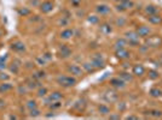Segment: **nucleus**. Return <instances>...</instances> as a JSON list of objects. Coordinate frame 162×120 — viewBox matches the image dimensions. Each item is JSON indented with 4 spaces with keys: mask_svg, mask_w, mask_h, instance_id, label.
Wrapping results in <instances>:
<instances>
[{
    "mask_svg": "<svg viewBox=\"0 0 162 120\" xmlns=\"http://www.w3.org/2000/svg\"><path fill=\"white\" fill-rule=\"evenodd\" d=\"M119 77H120V78H122L125 82H132V80H133V76H132V75H129L128 72H121Z\"/></svg>",
    "mask_w": 162,
    "mask_h": 120,
    "instance_id": "nucleus-27",
    "label": "nucleus"
},
{
    "mask_svg": "<svg viewBox=\"0 0 162 120\" xmlns=\"http://www.w3.org/2000/svg\"><path fill=\"white\" fill-rule=\"evenodd\" d=\"M0 37H2V31H0Z\"/></svg>",
    "mask_w": 162,
    "mask_h": 120,
    "instance_id": "nucleus-51",
    "label": "nucleus"
},
{
    "mask_svg": "<svg viewBox=\"0 0 162 120\" xmlns=\"http://www.w3.org/2000/svg\"><path fill=\"white\" fill-rule=\"evenodd\" d=\"M83 67H84L87 72H95V71H96V69L93 67V65H92V64H89V63H85V64L83 65Z\"/></svg>",
    "mask_w": 162,
    "mask_h": 120,
    "instance_id": "nucleus-35",
    "label": "nucleus"
},
{
    "mask_svg": "<svg viewBox=\"0 0 162 120\" xmlns=\"http://www.w3.org/2000/svg\"><path fill=\"white\" fill-rule=\"evenodd\" d=\"M29 116H30V118H38V116H40V109H39L38 107L30 109V110H29Z\"/></svg>",
    "mask_w": 162,
    "mask_h": 120,
    "instance_id": "nucleus-29",
    "label": "nucleus"
},
{
    "mask_svg": "<svg viewBox=\"0 0 162 120\" xmlns=\"http://www.w3.org/2000/svg\"><path fill=\"white\" fill-rule=\"evenodd\" d=\"M160 63H161V64H162V57H161V59H160Z\"/></svg>",
    "mask_w": 162,
    "mask_h": 120,
    "instance_id": "nucleus-49",
    "label": "nucleus"
},
{
    "mask_svg": "<svg viewBox=\"0 0 162 120\" xmlns=\"http://www.w3.org/2000/svg\"><path fill=\"white\" fill-rule=\"evenodd\" d=\"M115 57L120 60H127L131 57V53L128 52L127 48H120V49H115Z\"/></svg>",
    "mask_w": 162,
    "mask_h": 120,
    "instance_id": "nucleus-8",
    "label": "nucleus"
},
{
    "mask_svg": "<svg viewBox=\"0 0 162 120\" xmlns=\"http://www.w3.org/2000/svg\"><path fill=\"white\" fill-rule=\"evenodd\" d=\"M45 76H46V73H45L44 71H38V72H35L32 77H33L34 79H38V80H39V79H41V78H45Z\"/></svg>",
    "mask_w": 162,
    "mask_h": 120,
    "instance_id": "nucleus-33",
    "label": "nucleus"
},
{
    "mask_svg": "<svg viewBox=\"0 0 162 120\" xmlns=\"http://www.w3.org/2000/svg\"><path fill=\"white\" fill-rule=\"evenodd\" d=\"M32 5H40L39 4V1H38V0H30V1H29Z\"/></svg>",
    "mask_w": 162,
    "mask_h": 120,
    "instance_id": "nucleus-48",
    "label": "nucleus"
},
{
    "mask_svg": "<svg viewBox=\"0 0 162 120\" xmlns=\"http://www.w3.org/2000/svg\"><path fill=\"white\" fill-rule=\"evenodd\" d=\"M6 59H8V54H5V57H0V71L6 69Z\"/></svg>",
    "mask_w": 162,
    "mask_h": 120,
    "instance_id": "nucleus-30",
    "label": "nucleus"
},
{
    "mask_svg": "<svg viewBox=\"0 0 162 120\" xmlns=\"http://www.w3.org/2000/svg\"><path fill=\"white\" fill-rule=\"evenodd\" d=\"M62 98H63V94H62L61 91H53V92H51V94L48 95L47 101L55 102V101H61Z\"/></svg>",
    "mask_w": 162,
    "mask_h": 120,
    "instance_id": "nucleus-16",
    "label": "nucleus"
},
{
    "mask_svg": "<svg viewBox=\"0 0 162 120\" xmlns=\"http://www.w3.org/2000/svg\"><path fill=\"white\" fill-rule=\"evenodd\" d=\"M74 34H75V31H74L73 29L67 28V29H64V30H62V31H61L59 37H61L62 40H70V39L74 36Z\"/></svg>",
    "mask_w": 162,
    "mask_h": 120,
    "instance_id": "nucleus-14",
    "label": "nucleus"
},
{
    "mask_svg": "<svg viewBox=\"0 0 162 120\" xmlns=\"http://www.w3.org/2000/svg\"><path fill=\"white\" fill-rule=\"evenodd\" d=\"M125 39L127 40V42H128L129 46L138 47V46L140 45V37H139V35L137 34L136 30L126 31V33H125Z\"/></svg>",
    "mask_w": 162,
    "mask_h": 120,
    "instance_id": "nucleus-2",
    "label": "nucleus"
},
{
    "mask_svg": "<svg viewBox=\"0 0 162 120\" xmlns=\"http://www.w3.org/2000/svg\"><path fill=\"white\" fill-rule=\"evenodd\" d=\"M136 31H137V34L139 35V37H142V39H146V37L151 34V29H150L149 27H146V25H139V27L136 29Z\"/></svg>",
    "mask_w": 162,
    "mask_h": 120,
    "instance_id": "nucleus-9",
    "label": "nucleus"
},
{
    "mask_svg": "<svg viewBox=\"0 0 162 120\" xmlns=\"http://www.w3.org/2000/svg\"><path fill=\"white\" fill-rule=\"evenodd\" d=\"M126 119H127V120H138L139 118L136 116V115H128V116H126Z\"/></svg>",
    "mask_w": 162,
    "mask_h": 120,
    "instance_id": "nucleus-47",
    "label": "nucleus"
},
{
    "mask_svg": "<svg viewBox=\"0 0 162 120\" xmlns=\"http://www.w3.org/2000/svg\"><path fill=\"white\" fill-rule=\"evenodd\" d=\"M104 98H105V100H107L108 102L113 103V102L117 101L119 96H117V94H116L115 91H110V90H108V91L105 92V95H104Z\"/></svg>",
    "mask_w": 162,
    "mask_h": 120,
    "instance_id": "nucleus-17",
    "label": "nucleus"
},
{
    "mask_svg": "<svg viewBox=\"0 0 162 120\" xmlns=\"http://www.w3.org/2000/svg\"><path fill=\"white\" fill-rule=\"evenodd\" d=\"M148 76H149V79H151V80H156V79L160 77L158 71H156V70H149Z\"/></svg>",
    "mask_w": 162,
    "mask_h": 120,
    "instance_id": "nucleus-26",
    "label": "nucleus"
},
{
    "mask_svg": "<svg viewBox=\"0 0 162 120\" xmlns=\"http://www.w3.org/2000/svg\"><path fill=\"white\" fill-rule=\"evenodd\" d=\"M144 11H145V13H146L148 16H151V15H156V13H158V7L150 4V5H146V6H145Z\"/></svg>",
    "mask_w": 162,
    "mask_h": 120,
    "instance_id": "nucleus-19",
    "label": "nucleus"
},
{
    "mask_svg": "<svg viewBox=\"0 0 162 120\" xmlns=\"http://www.w3.org/2000/svg\"><path fill=\"white\" fill-rule=\"evenodd\" d=\"M149 113H150V115L154 116V118H161V116H162V112L158 110V109H152V110L149 112Z\"/></svg>",
    "mask_w": 162,
    "mask_h": 120,
    "instance_id": "nucleus-36",
    "label": "nucleus"
},
{
    "mask_svg": "<svg viewBox=\"0 0 162 120\" xmlns=\"http://www.w3.org/2000/svg\"><path fill=\"white\" fill-rule=\"evenodd\" d=\"M42 57H44V59H45L46 61H50V60H52V55H51L50 53H45Z\"/></svg>",
    "mask_w": 162,
    "mask_h": 120,
    "instance_id": "nucleus-44",
    "label": "nucleus"
},
{
    "mask_svg": "<svg viewBox=\"0 0 162 120\" xmlns=\"http://www.w3.org/2000/svg\"><path fill=\"white\" fill-rule=\"evenodd\" d=\"M110 11L111 10H110V7L107 4H101V5H97L96 6V12L99 16H107V15L110 13Z\"/></svg>",
    "mask_w": 162,
    "mask_h": 120,
    "instance_id": "nucleus-11",
    "label": "nucleus"
},
{
    "mask_svg": "<svg viewBox=\"0 0 162 120\" xmlns=\"http://www.w3.org/2000/svg\"><path fill=\"white\" fill-rule=\"evenodd\" d=\"M116 11H119V12H123V11H126V10H125V7H123L121 4H117V5H116Z\"/></svg>",
    "mask_w": 162,
    "mask_h": 120,
    "instance_id": "nucleus-45",
    "label": "nucleus"
},
{
    "mask_svg": "<svg viewBox=\"0 0 162 120\" xmlns=\"http://www.w3.org/2000/svg\"><path fill=\"white\" fill-rule=\"evenodd\" d=\"M68 72L74 77H81L84 75V70L81 69L79 65H75V64L68 66Z\"/></svg>",
    "mask_w": 162,
    "mask_h": 120,
    "instance_id": "nucleus-5",
    "label": "nucleus"
},
{
    "mask_svg": "<svg viewBox=\"0 0 162 120\" xmlns=\"http://www.w3.org/2000/svg\"><path fill=\"white\" fill-rule=\"evenodd\" d=\"M145 46L150 48H158L160 46H162V37L158 35H149L145 39Z\"/></svg>",
    "mask_w": 162,
    "mask_h": 120,
    "instance_id": "nucleus-3",
    "label": "nucleus"
},
{
    "mask_svg": "<svg viewBox=\"0 0 162 120\" xmlns=\"http://www.w3.org/2000/svg\"><path fill=\"white\" fill-rule=\"evenodd\" d=\"M91 64L97 70V69H103L105 65V61H104V58L102 57V54H93L91 58Z\"/></svg>",
    "mask_w": 162,
    "mask_h": 120,
    "instance_id": "nucleus-4",
    "label": "nucleus"
},
{
    "mask_svg": "<svg viewBox=\"0 0 162 120\" xmlns=\"http://www.w3.org/2000/svg\"><path fill=\"white\" fill-rule=\"evenodd\" d=\"M109 119H114V120L115 119H120V114H111L110 113L109 114Z\"/></svg>",
    "mask_w": 162,
    "mask_h": 120,
    "instance_id": "nucleus-46",
    "label": "nucleus"
},
{
    "mask_svg": "<svg viewBox=\"0 0 162 120\" xmlns=\"http://www.w3.org/2000/svg\"><path fill=\"white\" fill-rule=\"evenodd\" d=\"M149 94H150V96L154 97V98H158V97L162 96V90L158 89V88H151L150 91H149Z\"/></svg>",
    "mask_w": 162,
    "mask_h": 120,
    "instance_id": "nucleus-23",
    "label": "nucleus"
},
{
    "mask_svg": "<svg viewBox=\"0 0 162 120\" xmlns=\"http://www.w3.org/2000/svg\"><path fill=\"white\" fill-rule=\"evenodd\" d=\"M0 79L2 80H9L10 79V76L5 72H0Z\"/></svg>",
    "mask_w": 162,
    "mask_h": 120,
    "instance_id": "nucleus-40",
    "label": "nucleus"
},
{
    "mask_svg": "<svg viewBox=\"0 0 162 120\" xmlns=\"http://www.w3.org/2000/svg\"><path fill=\"white\" fill-rule=\"evenodd\" d=\"M68 22H69V21H68V18H67V17H63V18L59 21V25H63V27H65V25L68 24Z\"/></svg>",
    "mask_w": 162,
    "mask_h": 120,
    "instance_id": "nucleus-42",
    "label": "nucleus"
},
{
    "mask_svg": "<svg viewBox=\"0 0 162 120\" xmlns=\"http://www.w3.org/2000/svg\"><path fill=\"white\" fill-rule=\"evenodd\" d=\"M11 49L17 53H23L26 52V45L22 41H15L11 43Z\"/></svg>",
    "mask_w": 162,
    "mask_h": 120,
    "instance_id": "nucleus-13",
    "label": "nucleus"
},
{
    "mask_svg": "<svg viewBox=\"0 0 162 120\" xmlns=\"http://www.w3.org/2000/svg\"><path fill=\"white\" fill-rule=\"evenodd\" d=\"M98 112L102 114V115H109L110 114V107L108 104H99L98 106Z\"/></svg>",
    "mask_w": 162,
    "mask_h": 120,
    "instance_id": "nucleus-22",
    "label": "nucleus"
},
{
    "mask_svg": "<svg viewBox=\"0 0 162 120\" xmlns=\"http://www.w3.org/2000/svg\"><path fill=\"white\" fill-rule=\"evenodd\" d=\"M120 4L125 7V10H129V9H132L134 6V3L132 1V0H122Z\"/></svg>",
    "mask_w": 162,
    "mask_h": 120,
    "instance_id": "nucleus-25",
    "label": "nucleus"
},
{
    "mask_svg": "<svg viewBox=\"0 0 162 120\" xmlns=\"http://www.w3.org/2000/svg\"><path fill=\"white\" fill-rule=\"evenodd\" d=\"M18 15H20V16H23V17L29 16V15H30V10L27 9V7H22V9L18 10Z\"/></svg>",
    "mask_w": 162,
    "mask_h": 120,
    "instance_id": "nucleus-32",
    "label": "nucleus"
},
{
    "mask_svg": "<svg viewBox=\"0 0 162 120\" xmlns=\"http://www.w3.org/2000/svg\"><path fill=\"white\" fill-rule=\"evenodd\" d=\"M26 106H27V108L30 110V109H33V108H36V107H38V103H36L35 100H29Z\"/></svg>",
    "mask_w": 162,
    "mask_h": 120,
    "instance_id": "nucleus-34",
    "label": "nucleus"
},
{
    "mask_svg": "<svg viewBox=\"0 0 162 120\" xmlns=\"http://www.w3.org/2000/svg\"><path fill=\"white\" fill-rule=\"evenodd\" d=\"M110 85L116 88V89H123L126 86V82L120 77H115V78L110 79Z\"/></svg>",
    "mask_w": 162,
    "mask_h": 120,
    "instance_id": "nucleus-10",
    "label": "nucleus"
},
{
    "mask_svg": "<svg viewBox=\"0 0 162 120\" xmlns=\"http://www.w3.org/2000/svg\"><path fill=\"white\" fill-rule=\"evenodd\" d=\"M87 21H89V23H91V24H99V17L97 16V15H93V16H89L87 17Z\"/></svg>",
    "mask_w": 162,
    "mask_h": 120,
    "instance_id": "nucleus-28",
    "label": "nucleus"
},
{
    "mask_svg": "<svg viewBox=\"0 0 162 120\" xmlns=\"http://www.w3.org/2000/svg\"><path fill=\"white\" fill-rule=\"evenodd\" d=\"M47 92H48V90H47L46 88L39 86V89H38V96H39V97H45V96L47 95Z\"/></svg>",
    "mask_w": 162,
    "mask_h": 120,
    "instance_id": "nucleus-31",
    "label": "nucleus"
},
{
    "mask_svg": "<svg viewBox=\"0 0 162 120\" xmlns=\"http://www.w3.org/2000/svg\"><path fill=\"white\" fill-rule=\"evenodd\" d=\"M61 106H62L61 101H55L53 103H51V106H50V107H51L52 109H57V108H59Z\"/></svg>",
    "mask_w": 162,
    "mask_h": 120,
    "instance_id": "nucleus-39",
    "label": "nucleus"
},
{
    "mask_svg": "<svg viewBox=\"0 0 162 120\" xmlns=\"http://www.w3.org/2000/svg\"><path fill=\"white\" fill-rule=\"evenodd\" d=\"M70 3H71V6L79 7L81 5V0H70Z\"/></svg>",
    "mask_w": 162,
    "mask_h": 120,
    "instance_id": "nucleus-41",
    "label": "nucleus"
},
{
    "mask_svg": "<svg viewBox=\"0 0 162 120\" xmlns=\"http://www.w3.org/2000/svg\"><path fill=\"white\" fill-rule=\"evenodd\" d=\"M28 90H29V88L27 86V84H20L17 88V92L20 95H26L28 92Z\"/></svg>",
    "mask_w": 162,
    "mask_h": 120,
    "instance_id": "nucleus-24",
    "label": "nucleus"
},
{
    "mask_svg": "<svg viewBox=\"0 0 162 120\" xmlns=\"http://www.w3.org/2000/svg\"><path fill=\"white\" fill-rule=\"evenodd\" d=\"M71 55V49L69 48V46L67 45H61L59 48H58V57L59 58H63V59H67Z\"/></svg>",
    "mask_w": 162,
    "mask_h": 120,
    "instance_id": "nucleus-7",
    "label": "nucleus"
},
{
    "mask_svg": "<svg viewBox=\"0 0 162 120\" xmlns=\"http://www.w3.org/2000/svg\"><path fill=\"white\" fill-rule=\"evenodd\" d=\"M39 9L42 13H50L53 10V3L51 1V0H45V1L40 3Z\"/></svg>",
    "mask_w": 162,
    "mask_h": 120,
    "instance_id": "nucleus-6",
    "label": "nucleus"
},
{
    "mask_svg": "<svg viewBox=\"0 0 162 120\" xmlns=\"http://www.w3.org/2000/svg\"><path fill=\"white\" fill-rule=\"evenodd\" d=\"M132 75L136 77H143L145 75V67L142 64H136L132 69Z\"/></svg>",
    "mask_w": 162,
    "mask_h": 120,
    "instance_id": "nucleus-12",
    "label": "nucleus"
},
{
    "mask_svg": "<svg viewBox=\"0 0 162 120\" xmlns=\"http://www.w3.org/2000/svg\"><path fill=\"white\" fill-rule=\"evenodd\" d=\"M99 30H101L102 34H104V35H109V34L113 33V27H111L109 23H103V24H101Z\"/></svg>",
    "mask_w": 162,
    "mask_h": 120,
    "instance_id": "nucleus-18",
    "label": "nucleus"
},
{
    "mask_svg": "<svg viewBox=\"0 0 162 120\" xmlns=\"http://www.w3.org/2000/svg\"><path fill=\"white\" fill-rule=\"evenodd\" d=\"M125 24H126V19L123 17H120V18L116 19V25L117 27H123Z\"/></svg>",
    "mask_w": 162,
    "mask_h": 120,
    "instance_id": "nucleus-38",
    "label": "nucleus"
},
{
    "mask_svg": "<svg viewBox=\"0 0 162 120\" xmlns=\"http://www.w3.org/2000/svg\"><path fill=\"white\" fill-rule=\"evenodd\" d=\"M10 71H11V72H14L15 75H17V73L20 72V65H18V64H15V63H14V64H12V65L10 66Z\"/></svg>",
    "mask_w": 162,
    "mask_h": 120,
    "instance_id": "nucleus-37",
    "label": "nucleus"
},
{
    "mask_svg": "<svg viewBox=\"0 0 162 120\" xmlns=\"http://www.w3.org/2000/svg\"><path fill=\"white\" fill-rule=\"evenodd\" d=\"M12 89H14V86H12V84H10V83L4 82V83L0 84V94H6V92H10Z\"/></svg>",
    "mask_w": 162,
    "mask_h": 120,
    "instance_id": "nucleus-20",
    "label": "nucleus"
},
{
    "mask_svg": "<svg viewBox=\"0 0 162 120\" xmlns=\"http://www.w3.org/2000/svg\"><path fill=\"white\" fill-rule=\"evenodd\" d=\"M115 46V49H120V48H126V46H128V42L127 40L123 37V39H117L114 43Z\"/></svg>",
    "mask_w": 162,
    "mask_h": 120,
    "instance_id": "nucleus-21",
    "label": "nucleus"
},
{
    "mask_svg": "<svg viewBox=\"0 0 162 120\" xmlns=\"http://www.w3.org/2000/svg\"><path fill=\"white\" fill-rule=\"evenodd\" d=\"M115 1H120V3H121V1H122V0H115Z\"/></svg>",
    "mask_w": 162,
    "mask_h": 120,
    "instance_id": "nucleus-50",
    "label": "nucleus"
},
{
    "mask_svg": "<svg viewBox=\"0 0 162 120\" xmlns=\"http://www.w3.org/2000/svg\"><path fill=\"white\" fill-rule=\"evenodd\" d=\"M36 61H38V64H39V65H42V66L47 63V61L44 59V57H42V58H40V57H39V58H36Z\"/></svg>",
    "mask_w": 162,
    "mask_h": 120,
    "instance_id": "nucleus-43",
    "label": "nucleus"
},
{
    "mask_svg": "<svg viewBox=\"0 0 162 120\" xmlns=\"http://www.w3.org/2000/svg\"><path fill=\"white\" fill-rule=\"evenodd\" d=\"M148 21L150 24H154V25H161L162 24V17L156 13V15H151L148 17Z\"/></svg>",
    "mask_w": 162,
    "mask_h": 120,
    "instance_id": "nucleus-15",
    "label": "nucleus"
},
{
    "mask_svg": "<svg viewBox=\"0 0 162 120\" xmlns=\"http://www.w3.org/2000/svg\"><path fill=\"white\" fill-rule=\"evenodd\" d=\"M57 83L64 88H69V86H74L77 83V79L74 76H65V75H61L57 77Z\"/></svg>",
    "mask_w": 162,
    "mask_h": 120,
    "instance_id": "nucleus-1",
    "label": "nucleus"
}]
</instances>
